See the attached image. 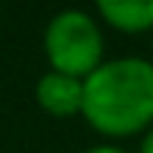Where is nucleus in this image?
Returning <instances> with one entry per match:
<instances>
[{
  "mask_svg": "<svg viewBox=\"0 0 153 153\" xmlns=\"http://www.w3.org/2000/svg\"><path fill=\"white\" fill-rule=\"evenodd\" d=\"M82 119L114 139L148 133L153 128V62L145 57L105 60L85 76Z\"/></svg>",
  "mask_w": 153,
  "mask_h": 153,
  "instance_id": "f257e3e1",
  "label": "nucleus"
},
{
  "mask_svg": "<svg viewBox=\"0 0 153 153\" xmlns=\"http://www.w3.org/2000/svg\"><path fill=\"white\" fill-rule=\"evenodd\" d=\"M43 51L51 71L85 79L105 62V37L94 14L62 9L43 31Z\"/></svg>",
  "mask_w": 153,
  "mask_h": 153,
  "instance_id": "f03ea898",
  "label": "nucleus"
},
{
  "mask_svg": "<svg viewBox=\"0 0 153 153\" xmlns=\"http://www.w3.org/2000/svg\"><path fill=\"white\" fill-rule=\"evenodd\" d=\"M34 99L40 111L54 119H68V116H82V102H85V79L68 76L60 71L40 74L34 85Z\"/></svg>",
  "mask_w": 153,
  "mask_h": 153,
  "instance_id": "7ed1b4c3",
  "label": "nucleus"
},
{
  "mask_svg": "<svg viewBox=\"0 0 153 153\" xmlns=\"http://www.w3.org/2000/svg\"><path fill=\"white\" fill-rule=\"evenodd\" d=\"M97 14L125 34L153 31V0H99Z\"/></svg>",
  "mask_w": 153,
  "mask_h": 153,
  "instance_id": "20e7f679",
  "label": "nucleus"
},
{
  "mask_svg": "<svg viewBox=\"0 0 153 153\" xmlns=\"http://www.w3.org/2000/svg\"><path fill=\"white\" fill-rule=\"evenodd\" d=\"M82 153H128V150L125 148H116V145H94V148H88Z\"/></svg>",
  "mask_w": 153,
  "mask_h": 153,
  "instance_id": "39448f33",
  "label": "nucleus"
},
{
  "mask_svg": "<svg viewBox=\"0 0 153 153\" xmlns=\"http://www.w3.org/2000/svg\"><path fill=\"white\" fill-rule=\"evenodd\" d=\"M139 153H153V128L142 136V145H139Z\"/></svg>",
  "mask_w": 153,
  "mask_h": 153,
  "instance_id": "423d86ee",
  "label": "nucleus"
}]
</instances>
